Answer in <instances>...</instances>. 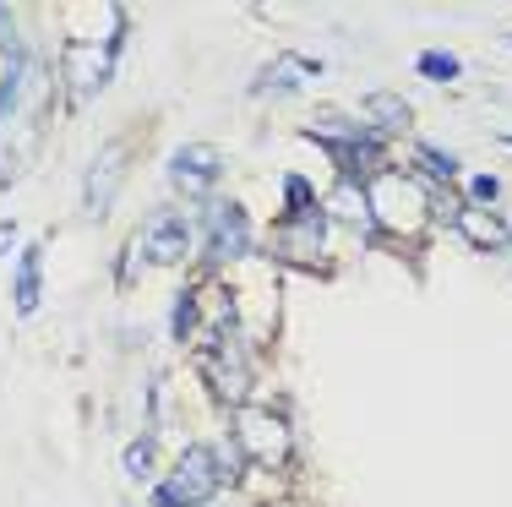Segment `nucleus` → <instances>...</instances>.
I'll return each mask as SVG.
<instances>
[{
    "label": "nucleus",
    "mask_w": 512,
    "mask_h": 507,
    "mask_svg": "<svg viewBox=\"0 0 512 507\" xmlns=\"http://www.w3.org/2000/svg\"><path fill=\"white\" fill-rule=\"evenodd\" d=\"M224 480V453L218 448H191L175 464V475L164 486H153V507H207Z\"/></svg>",
    "instance_id": "1"
},
{
    "label": "nucleus",
    "mask_w": 512,
    "mask_h": 507,
    "mask_svg": "<svg viewBox=\"0 0 512 507\" xmlns=\"http://www.w3.org/2000/svg\"><path fill=\"white\" fill-rule=\"evenodd\" d=\"M235 442L246 448L251 464H289L295 453V431L284 415H267V409H240L235 415Z\"/></svg>",
    "instance_id": "2"
},
{
    "label": "nucleus",
    "mask_w": 512,
    "mask_h": 507,
    "mask_svg": "<svg viewBox=\"0 0 512 507\" xmlns=\"http://www.w3.org/2000/svg\"><path fill=\"white\" fill-rule=\"evenodd\" d=\"M120 39H126V11H115V28H109V39L99 50H71L66 55V82H71V99H88V93H99L109 82V71H115V55H120Z\"/></svg>",
    "instance_id": "3"
},
{
    "label": "nucleus",
    "mask_w": 512,
    "mask_h": 507,
    "mask_svg": "<svg viewBox=\"0 0 512 507\" xmlns=\"http://www.w3.org/2000/svg\"><path fill=\"white\" fill-rule=\"evenodd\" d=\"M251 251V224L246 208L229 197H207V262H229V257H246Z\"/></svg>",
    "instance_id": "4"
},
{
    "label": "nucleus",
    "mask_w": 512,
    "mask_h": 507,
    "mask_svg": "<svg viewBox=\"0 0 512 507\" xmlns=\"http://www.w3.org/2000/svg\"><path fill=\"white\" fill-rule=\"evenodd\" d=\"M120 180H126V148L120 142H104L99 153H93L88 175H82V208H88V219H104L109 202L120 197Z\"/></svg>",
    "instance_id": "5"
},
{
    "label": "nucleus",
    "mask_w": 512,
    "mask_h": 507,
    "mask_svg": "<svg viewBox=\"0 0 512 507\" xmlns=\"http://www.w3.org/2000/svg\"><path fill=\"white\" fill-rule=\"evenodd\" d=\"M191 251V229L180 219L175 208H153L148 224H142V257L153 262V268H169V262H180Z\"/></svg>",
    "instance_id": "6"
},
{
    "label": "nucleus",
    "mask_w": 512,
    "mask_h": 507,
    "mask_svg": "<svg viewBox=\"0 0 512 507\" xmlns=\"http://www.w3.org/2000/svg\"><path fill=\"white\" fill-rule=\"evenodd\" d=\"M207 388L224 398V404H246L251 371H246V349H240L235 338H224V344L207 355Z\"/></svg>",
    "instance_id": "7"
},
{
    "label": "nucleus",
    "mask_w": 512,
    "mask_h": 507,
    "mask_svg": "<svg viewBox=\"0 0 512 507\" xmlns=\"http://www.w3.org/2000/svg\"><path fill=\"white\" fill-rule=\"evenodd\" d=\"M218 153L213 148H180L175 159H169V180H175L180 191H191V197H202V191H213L218 180Z\"/></svg>",
    "instance_id": "8"
},
{
    "label": "nucleus",
    "mask_w": 512,
    "mask_h": 507,
    "mask_svg": "<svg viewBox=\"0 0 512 507\" xmlns=\"http://www.w3.org/2000/svg\"><path fill=\"white\" fill-rule=\"evenodd\" d=\"M458 229L474 240V246H485V251H491V246H512V229H507L502 219H496V213H480V208H469V213L458 219Z\"/></svg>",
    "instance_id": "9"
},
{
    "label": "nucleus",
    "mask_w": 512,
    "mask_h": 507,
    "mask_svg": "<svg viewBox=\"0 0 512 507\" xmlns=\"http://www.w3.org/2000/svg\"><path fill=\"white\" fill-rule=\"evenodd\" d=\"M39 306V251H22L17 262V317H33Z\"/></svg>",
    "instance_id": "10"
},
{
    "label": "nucleus",
    "mask_w": 512,
    "mask_h": 507,
    "mask_svg": "<svg viewBox=\"0 0 512 507\" xmlns=\"http://www.w3.org/2000/svg\"><path fill=\"white\" fill-rule=\"evenodd\" d=\"M22 82H28V55H22V50H11V60H6V77H0V120H6L11 110H17Z\"/></svg>",
    "instance_id": "11"
},
{
    "label": "nucleus",
    "mask_w": 512,
    "mask_h": 507,
    "mask_svg": "<svg viewBox=\"0 0 512 507\" xmlns=\"http://www.w3.org/2000/svg\"><path fill=\"white\" fill-rule=\"evenodd\" d=\"M371 115H376V126H387V131H404V126H409V104L393 99V93H387V99L376 93V99H371Z\"/></svg>",
    "instance_id": "12"
},
{
    "label": "nucleus",
    "mask_w": 512,
    "mask_h": 507,
    "mask_svg": "<svg viewBox=\"0 0 512 507\" xmlns=\"http://www.w3.org/2000/svg\"><path fill=\"white\" fill-rule=\"evenodd\" d=\"M414 66H420V77H431V82H453L458 77V55H447V50H425Z\"/></svg>",
    "instance_id": "13"
},
{
    "label": "nucleus",
    "mask_w": 512,
    "mask_h": 507,
    "mask_svg": "<svg viewBox=\"0 0 512 507\" xmlns=\"http://www.w3.org/2000/svg\"><path fill=\"white\" fill-rule=\"evenodd\" d=\"M148 469H153V437H137V442L126 448V475H131V480H142Z\"/></svg>",
    "instance_id": "14"
},
{
    "label": "nucleus",
    "mask_w": 512,
    "mask_h": 507,
    "mask_svg": "<svg viewBox=\"0 0 512 507\" xmlns=\"http://www.w3.org/2000/svg\"><path fill=\"white\" fill-rule=\"evenodd\" d=\"M420 169H425V175H436V180H453L458 175V164L447 159L442 148H420Z\"/></svg>",
    "instance_id": "15"
},
{
    "label": "nucleus",
    "mask_w": 512,
    "mask_h": 507,
    "mask_svg": "<svg viewBox=\"0 0 512 507\" xmlns=\"http://www.w3.org/2000/svg\"><path fill=\"white\" fill-rule=\"evenodd\" d=\"M191 322H197V295H191V289H180V300H175V338H186Z\"/></svg>",
    "instance_id": "16"
},
{
    "label": "nucleus",
    "mask_w": 512,
    "mask_h": 507,
    "mask_svg": "<svg viewBox=\"0 0 512 507\" xmlns=\"http://www.w3.org/2000/svg\"><path fill=\"white\" fill-rule=\"evenodd\" d=\"M474 202H496V180L491 175H474Z\"/></svg>",
    "instance_id": "17"
},
{
    "label": "nucleus",
    "mask_w": 512,
    "mask_h": 507,
    "mask_svg": "<svg viewBox=\"0 0 512 507\" xmlns=\"http://www.w3.org/2000/svg\"><path fill=\"white\" fill-rule=\"evenodd\" d=\"M11 235H17V224L6 219V224H0V251H11Z\"/></svg>",
    "instance_id": "18"
},
{
    "label": "nucleus",
    "mask_w": 512,
    "mask_h": 507,
    "mask_svg": "<svg viewBox=\"0 0 512 507\" xmlns=\"http://www.w3.org/2000/svg\"><path fill=\"white\" fill-rule=\"evenodd\" d=\"M502 142H507V148H512V131H502Z\"/></svg>",
    "instance_id": "19"
},
{
    "label": "nucleus",
    "mask_w": 512,
    "mask_h": 507,
    "mask_svg": "<svg viewBox=\"0 0 512 507\" xmlns=\"http://www.w3.org/2000/svg\"><path fill=\"white\" fill-rule=\"evenodd\" d=\"M507 44H512V33H507Z\"/></svg>",
    "instance_id": "20"
}]
</instances>
